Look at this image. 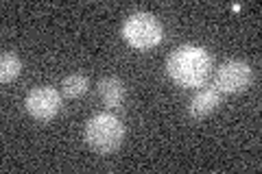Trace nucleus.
<instances>
[{
	"mask_svg": "<svg viewBox=\"0 0 262 174\" xmlns=\"http://www.w3.org/2000/svg\"><path fill=\"white\" fill-rule=\"evenodd\" d=\"M212 72V57L201 46H179L166 59V74L179 87H203Z\"/></svg>",
	"mask_w": 262,
	"mask_h": 174,
	"instance_id": "nucleus-1",
	"label": "nucleus"
},
{
	"mask_svg": "<svg viewBox=\"0 0 262 174\" xmlns=\"http://www.w3.org/2000/svg\"><path fill=\"white\" fill-rule=\"evenodd\" d=\"M85 144L98 155H112L125 142V124L114 113H96L85 122Z\"/></svg>",
	"mask_w": 262,
	"mask_h": 174,
	"instance_id": "nucleus-2",
	"label": "nucleus"
},
{
	"mask_svg": "<svg viewBox=\"0 0 262 174\" xmlns=\"http://www.w3.org/2000/svg\"><path fill=\"white\" fill-rule=\"evenodd\" d=\"M122 39L136 51H149L162 44L164 27L153 13L138 11L122 22Z\"/></svg>",
	"mask_w": 262,
	"mask_h": 174,
	"instance_id": "nucleus-3",
	"label": "nucleus"
},
{
	"mask_svg": "<svg viewBox=\"0 0 262 174\" xmlns=\"http://www.w3.org/2000/svg\"><path fill=\"white\" fill-rule=\"evenodd\" d=\"M216 89L221 94H243L253 83V70L247 61L229 59L219 65L216 70Z\"/></svg>",
	"mask_w": 262,
	"mask_h": 174,
	"instance_id": "nucleus-4",
	"label": "nucleus"
},
{
	"mask_svg": "<svg viewBox=\"0 0 262 174\" xmlns=\"http://www.w3.org/2000/svg\"><path fill=\"white\" fill-rule=\"evenodd\" d=\"M24 107H27V113L33 120L51 122L61 111V92L57 87H48V85L33 87L27 94Z\"/></svg>",
	"mask_w": 262,
	"mask_h": 174,
	"instance_id": "nucleus-5",
	"label": "nucleus"
},
{
	"mask_svg": "<svg viewBox=\"0 0 262 174\" xmlns=\"http://www.w3.org/2000/svg\"><path fill=\"white\" fill-rule=\"evenodd\" d=\"M221 105H223V94H221L216 87H203L190 98L188 113H190V118H194V120H203L214 111H219Z\"/></svg>",
	"mask_w": 262,
	"mask_h": 174,
	"instance_id": "nucleus-6",
	"label": "nucleus"
},
{
	"mask_svg": "<svg viewBox=\"0 0 262 174\" xmlns=\"http://www.w3.org/2000/svg\"><path fill=\"white\" fill-rule=\"evenodd\" d=\"M96 89H98V98L107 109H118L127 98V87L118 77H103L98 81Z\"/></svg>",
	"mask_w": 262,
	"mask_h": 174,
	"instance_id": "nucleus-7",
	"label": "nucleus"
},
{
	"mask_svg": "<svg viewBox=\"0 0 262 174\" xmlns=\"http://www.w3.org/2000/svg\"><path fill=\"white\" fill-rule=\"evenodd\" d=\"M90 89V81L88 77H83V74H68L63 81H61V94L66 98H81L85 92Z\"/></svg>",
	"mask_w": 262,
	"mask_h": 174,
	"instance_id": "nucleus-8",
	"label": "nucleus"
},
{
	"mask_svg": "<svg viewBox=\"0 0 262 174\" xmlns=\"http://www.w3.org/2000/svg\"><path fill=\"white\" fill-rule=\"evenodd\" d=\"M22 72V61L15 53H3L0 57V81L3 83H13Z\"/></svg>",
	"mask_w": 262,
	"mask_h": 174,
	"instance_id": "nucleus-9",
	"label": "nucleus"
}]
</instances>
